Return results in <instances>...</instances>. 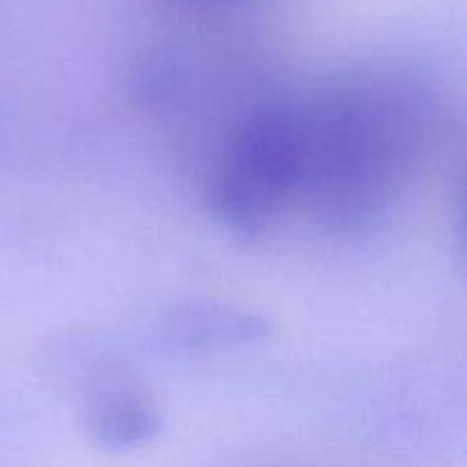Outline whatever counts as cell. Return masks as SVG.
<instances>
[{"mask_svg": "<svg viewBox=\"0 0 467 467\" xmlns=\"http://www.w3.org/2000/svg\"><path fill=\"white\" fill-rule=\"evenodd\" d=\"M431 99L404 78L363 76L301 105L299 199L327 231L356 235L386 217L418 162Z\"/></svg>", "mask_w": 467, "mask_h": 467, "instance_id": "6da1fadb", "label": "cell"}, {"mask_svg": "<svg viewBox=\"0 0 467 467\" xmlns=\"http://www.w3.org/2000/svg\"><path fill=\"white\" fill-rule=\"evenodd\" d=\"M301 185V105L269 100L228 137L210 182L213 214L235 235L267 231Z\"/></svg>", "mask_w": 467, "mask_h": 467, "instance_id": "7a4b0ae2", "label": "cell"}, {"mask_svg": "<svg viewBox=\"0 0 467 467\" xmlns=\"http://www.w3.org/2000/svg\"><path fill=\"white\" fill-rule=\"evenodd\" d=\"M89 431L108 450H132L158 433V415L135 392L114 390L100 397L89 410Z\"/></svg>", "mask_w": 467, "mask_h": 467, "instance_id": "3957f363", "label": "cell"}, {"mask_svg": "<svg viewBox=\"0 0 467 467\" xmlns=\"http://www.w3.org/2000/svg\"><path fill=\"white\" fill-rule=\"evenodd\" d=\"M185 5H196V7H235V5L255 3V0H178Z\"/></svg>", "mask_w": 467, "mask_h": 467, "instance_id": "277c9868", "label": "cell"}]
</instances>
